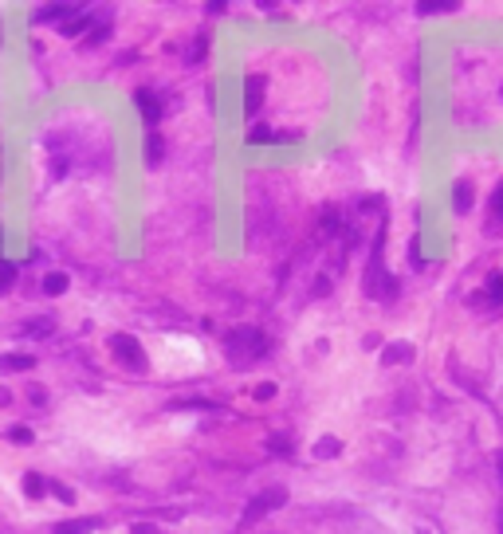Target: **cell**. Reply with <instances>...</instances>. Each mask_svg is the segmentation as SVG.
I'll use <instances>...</instances> for the list:
<instances>
[{
    "label": "cell",
    "instance_id": "obj_9",
    "mask_svg": "<svg viewBox=\"0 0 503 534\" xmlns=\"http://www.w3.org/2000/svg\"><path fill=\"white\" fill-rule=\"evenodd\" d=\"M43 291H48V295H63V291H67V275L52 272L48 279H43Z\"/></svg>",
    "mask_w": 503,
    "mask_h": 534
},
{
    "label": "cell",
    "instance_id": "obj_18",
    "mask_svg": "<svg viewBox=\"0 0 503 534\" xmlns=\"http://www.w3.org/2000/svg\"><path fill=\"white\" fill-rule=\"evenodd\" d=\"M48 487H52V491L60 495L63 503H75V495H71V491H67V487H63V484H48Z\"/></svg>",
    "mask_w": 503,
    "mask_h": 534
},
{
    "label": "cell",
    "instance_id": "obj_13",
    "mask_svg": "<svg viewBox=\"0 0 503 534\" xmlns=\"http://www.w3.org/2000/svg\"><path fill=\"white\" fill-rule=\"evenodd\" d=\"M24 487H28V495H43L48 491V484H43L40 475H24Z\"/></svg>",
    "mask_w": 503,
    "mask_h": 534
},
{
    "label": "cell",
    "instance_id": "obj_11",
    "mask_svg": "<svg viewBox=\"0 0 503 534\" xmlns=\"http://www.w3.org/2000/svg\"><path fill=\"white\" fill-rule=\"evenodd\" d=\"M452 9H456L452 0H421L417 4V12H452Z\"/></svg>",
    "mask_w": 503,
    "mask_h": 534
},
{
    "label": "cell",
    "instance_id": "obj_20",
    "mask_svg": "<svg viewBox=\"0 0 503 534\" xmlns=\"http://www.w3.org/2000/svg\"><path fill=\"white\" fill-rule=\"evenodd\" d=\"M162 157V138H150V162H157Z\"/></svg>",
    "mask_w": 503,
    "mask_h": 534
},
{
    "label": "cell",
    "instance_id": "obj_4",
    "mask_svg": "<svg viewBox=\"0 0 503 534\" xmlns=\"http://www.w3.org/2000/svg\"><path fill=\"white\" fill-rule=\"evenodd\" d=\"M138 111H142V118L150 122V126L162 118V106H157V99H154L150 91H138Z\"/></svg>",
    "mask_w": 503,
    "mask_h": 534
},
{
    "label": "cell",
    "instance_id": "obj_19",
    "mask_svg": "<svg viewBox=\"0 0 503 534\" xmlns=\"http://www.w3.org/2000/svg\"><path fill=\"white\" fill-rule=\"evenodd\" d=\"M12 440H20V444H28V440H32V433H28L24 424H16V428H12Z\"/></svg>",
    "mask_w": 503,
    "mask_h": 534
},
{
    "label": "cell",
    "instance_id": "obj_5",
    "mask_svg": "<svg viewBox=\"0 0 503 534\" xmlns=\"http://www.w3.org/2000/svg\"><path fill=\"white\" fill-rule=\"evenodd\" d=\"M260 94H264V79H248V94H244V111L248 114L260 111Z\"/></svg>",
    "mask_w": 503,
    "mask_h": 534
},
{
    "label": "cell",
    "instance_id": "obj_14",
    "mask_svg": "<svg viewBox=\"0 0 503 534\" xmlns=\"http://www.w3.org/2000/svg\"><path fill=\"white\" fill-rule=\"evenodd\" d=\"M315 456H338V440H319L315 444Z\"/></svg>",
    "mask_w": 503,
    "mask_h": 534
},
{
    "label": "cell",
    "instance_id": "obj_23",
    "mask_svg": "<svg viewBox=\"0 0 503 534\" xmlns=\"http://www.w3.org/2000/svg\"><path fill=\"white\" fill-rule=\"evenodd\" d=\"M499 479H503V456H499Z\"/></svg>",
    "mask_w": 503,
    "mask_h": 534
},
{
    "label": "cell",
    "instance_id": "obj_22",
    "mask_svg": "<svg viewBox=\"0 0 503 534\" xmlns=\"http://www.w3.org/2000/svg\"><path fill=\"white\" fill-rule=\"evenodd\" d=\"M495 212L503 216V185H499V193H495Z\"/></svg>",
    "mask_w": 503,
    "mask_h": 534
},
{
    "label": "cell",
    "instance_id": "obj_8",
    "mask_svg": "<svg viewBox=\"0 0 503 534\" xmlns=\"http://www.w3.org/2000/svg\"><path fill=\"white\" fill-rule=\"evenodd\" d=\"M48 330H52V318H28L24 323L28 338H48Z\"/></svg>",
    "mask_w": 503,
    "mask_h": 534
},
{
    "label": "cell",
    "instance_id": "obj_16",
    "mask_svg": "<svg viewBox=\"0 0 503 534\" xmlns=\"http://www.w3.org/2000/svg\"><path fill=\"white\" fill-rule=\"evenodd\" d=\"M248 138H252V142H272V130H267V126H252V134H248Z\"/></svg>",
    "mask_w": 503,
    "mask_h": 534
},
{
    "label": "cell",
    "instance_id": "obj_10",
    "mask_svg": "<svg viewBox=\"0 0 503 534\" xmlns=\"http://www.w3.org/2000/svg\"><path fill=\"white\" fill-rule=\"evenodd\" d=\"M409 357H413V350L409 346H405V342H397V346H385V362H409Z\"/></svg>",
    "mask_w": 503,
    "mask_h": 534
},
{
    "label": "cell",
    "instance_id": "obj_17",
    "mask_svg": "<svg viewBox=\"0 0 503 534\" xmlns=\"http://www.w3.org/2000/svg\"><path fill=\"white\" fill-rule=\"evenodd\" d=\"M91 530V523H71V526H60L55 534H87Z\"/></svg>",
    "mask_w": 503,
    "mask_h": 534
},
{
    "label": "cell",
    "instance_id": "obj_12",
    "mask_svg": "<svg viewBox=\"0 0 503 534\" xmlns=\"http://www.w3.org/2000/svg\"><path fill=\"white\" fill-rule=\"evenodd\" d=\"M91 28V16H75V24H63V35H79Z\"/></svg>",
    "mask_w": 503,
    "mask_h": 534
},
{
    "label": "cell",
    "instance_id": "obj_3",
    "mask_svg": "<svg viewBox=\"0 0 503 534\" xmlns=\"http://www.w3.org/2000/svg\"><path fill=\"white\" fill-rule=\"evenodd\" d=\"M283 499H287V495L283 491H272V495H260L256 503H252V507H248V515H244V523H256L260 515H264V511H275V507H283Z\"/></svg>",
    "mask_w": 503,
    "mask_h": 534
},
{
    "label": "cell",
    "instance_id": "obj_7",
    "mask_svg": "<svg viewBox=\"0 0 503 534\" xmlns=\"http://www.w3.org/2000/svg\"><path fill=\"white\" fill-rule=\"evenodd\" d=\"M452 204H456V212H468L472 208V185H468V181H460V185L452 189Z\"/></svg>",
    "mask_w": 503,
    "mask_h": 534
},
{
    "label": "cell",
    "instance_id": "obj_1",
    "mask_svg": "<svg viewBox=\"0 0 503 534\" xmlns=\"http://www.w3.org/2000/svg\"><path fill=\"white\" fill-rule=\"evenodd\" d=\"M264 334L260 330H252V326H248V330H236V338H228V354L232 357H256V354H264Z\"/></svg>",
    "mask_w": 503,
    "mask_h": 534
},
{
    "label": "cell",
    "instance_id": "obj_15",
    "mask_svg": "<svg viewBox=\"0 0 503 534\" xmlns=\"http://www.w3.org/2000/svg\"><path fill=\"white\" fill-rule=\"evenodd\" d=\"M12 279H16V267H9V263H0V291L9 287Z\"/></svg>",
    "mask_w": 503,
    "mask_h": 534
},
{
    "label": "cell",
    "instance_id": "obj_2",
    "mask_svg": "<svg viewBox=\"0 0 503 534\" xmlns=\"http://www.w3.org/2000/svg\"><path fill=\"white\" fill-rule=\"evenodd\" d=\"M111 350L122 357V365H130V369H145V354H142V346H138L130 334H114V338H111Z\"/></svg>",
    "mask_w": 503,
    "mask_h": 534
},
{
    "label": "cell",
    "instance_id": "obj_21",
    "mask_svg": "<svg viewBox=\"0 0 503 534\" xmlns=\"http://www.w3.org/2000/svg\"><path fill=\"white\" fill-rule=\"evenodd\" d=\"M256 397H260V401L275 397V385H272V382H267V385H260V389H256Z\"/></svg>",
    "mask_w": 503,
    "mask_h": 534
},
{
    "label": "cell",
    "instance_id": "obj_6",
    "mask_svg": "<svg viewBox=\"0 0 503 534\" xmlns=\"http://www.w3.org/2000/svg\"><path fill=\"white\" fill-rule=\"evenodd\" d=\"M32 357H28V354H4V357H0V369H4V373H20V369H32Z\"/></svg>",
    "mask_w": 503,
    "mask_h": 534
}]
</instances>
